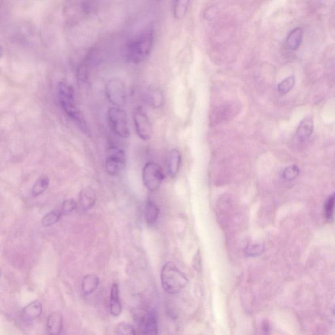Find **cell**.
Masks as SVG:
<instances>
[{"label": "cell", "instance_id": "cell-1", "mask_svg": "<svg viewBox=\"0 0 335 335\" xmlns=\"http://www.w3.org/2000/svg\"><path fill=\"white\" fill-rule=\"evenodd\" d=\"M58 102L60 107L66 116L74 121L84 132L88 129L85 119L78 107L76 93L72 85L64 82H60L57 87Z\"/></svg>", "mask_w": 335, "mask_h": 335}, {"label": "cell", "instance_id": "cell-2", "mask_svg": "<svg viewBox=\"0 0 335 335\" xmlns=\"http://www.w3.org/2000/svg\"><path fill=\"white\" fill-rule=\"evenodd\" d=\"M154 33L146 30L132 38L126 47L127 58L131 63H138L147 59L153 49Z\"/></svg>", "mask_w": 335, "mask_h": 335}, {"label": "cell", "instance_id": "cell-3", "mask_svg": "<svg viewBox=\"0 0 335 335\" xmlns=\"http://www.w3.org/2000/svg\"><path fill=\"white\" fill-rule=\"evenodd\" d=\"M161 282L165 292L168 294H175L186 288L188 280L174 263L168 262L162 268Z\"/></svg>", "mask_w": 335, "mask_h": 335}, {"label": "cell", "instance_id": "cell-4", "mask_svg": "<svg viewBox=\"0 0 335 335\" xmlns=\"http://www.w3.org/2000/svg\"><path fill=\"white\" fill-rule=\"evenodd\" d=\"M107 120L115 135L126 138L130 136L128 119L125 110L119 107H111L107 111Z\"/></svg>", "mask_w": 335, "mask_h": 335}, {"label": "cell", "instance_id": "cell-5", "mask_svg": "<svg viewBox=\"0 0 335 335\" xmlns=\"http://www.w3.org/2000/svg\"><path fill=\"white\" fill-rule=\"evenodd\" d=\"M165 178L163 169L154 162H149L142 170V180L144 186L151 192H155L161 186Z\"/></svg>", "mask_w": 335, "mask_h": 335}, {"label": "cell", "instance_id": "cell-6", "mask_svg": "<svg viewBox=\"0 0 335 335\" xmlns=\"http://www.w3.org/2000/svg\"><path fill=\"white\" fill-rule=\"evenodd\" d=\"M107 99L115 107H121L126 100V88L124 82L120 78H111L105 85Z\"/></svg>", "mask_w": 335, "mask_h": 335}, {"label": "cell", "instance_id": "cell-7", "mask_svg": "<svg viewBox=\"0 0 335 335\" xmlns=\"http://www.w3.org/2000/svg\"><path fill=\"white\" fill-rule=\"evenodd\" d=\"M133 122L138 136L142 140H149L153 134V125L142 107H138L133 113Z\"/></svg>", "mask_w": 335, "mask_h": 335}, {"label": "cell", "instance_id": "cell-8", "mask_svg": "<svg viewBox=\"0 0 335 335\" xmlns=\"http://www.w3.org/2000/svg\"><path fill=\"white\" fill-rule=\"evenodd\" d=\"M125 164L124 151L117 147H111L105 163V169L107 174L112 176H117L124 168Z\"/></svg>", "mask_w": 335, "mask_h": 335}, {"label": "cell", "instance_id": "cell-9", "mask_svg": "<svg viewBox=\"0 0 335 335\" xmlns=\"http://www.w3.org/2000/svg\"><path fill=\"white\" fill-rule=\"evenodd\" d=\"M96 194L91 187H86L80 192L79 204L84 211L91 209L95 205Z\"/></svg>", "mask_w": 335, "mask_h": 335}, {"label": "cell", "instance_id": "cell-10", "mask_svg": "<svg viewBox=\"0 0 335 335\" xmlns=\"http://www.w3.org/2000/svg\"><path fill=\"white\" fill-rule=\"evenodd\" d=\"M43 311V306L39 300H34L24 308L22 312L23 320L31 322L39 318Z\"/></svg>", "mask_w": 335, "mask_h": 335}, {"label": "cell", "instance_id": "cell-11", "mask_svg": "<svg viewBox=\"0 0 335 335\" xmlns=\"http://www.w3.org/2000/svg\"><path fill=\"white\" fill-rule=\"evenodd\" d=\"M142 335H159L157 315L149 312L144 317L142 327Z\"/></svg>", "mask_w": 335, "mask_h": 335}, {"label": "cell", "instance_id": "cell-12", "mask_svg": "<svg viewBox=\"0 0 335 335\" xmlns=\"http://www.w3.org/2000/svg\"><path fill=\"white\" fill-rule=\"evenodd\" d=\"M182 163V155L179 150L174 149L170 152L168 156V173L172 178L178 175Z\"/></svg>", "mask_w": 335, "mask_h": 335}, {"label": "cell", "instance_id": "cell-13", "mask_svg": "<svg viewBox=\"0 0 335 335\" xmlns=\"http://www.w3.org/2000/svg\"><path fill=\"white\" fill-rule=\"evenodd\" d=\"M160 215V209L157 204L151 199L146 202L144 207V218L148 225H153L157 223Z\"/></svg>", "mask_w": 335, "mask_h": 335}, {"label": "cell", "instance_id": "cell-14", "mask_svg": "<svg viewBox=\"0 0 335 335\" xmlns=\"http://www.w3.org/2000/svg\"><path fill=\"white\" fill-rule=\"evenodd\" d=\"M63 326V317L60 314L53 313L49 315L47 320L48 335H60Z\"/></svg>", "mask_w": 335, "mask_h": 335}, {"label": "cell", "instance_id": "cell-15", "mask_svg": "<svg viewBox=\"0 0 335 335\" xmlns=\"http://www.w3.org/2000/svg\"><path fill=\"white\" fill-rule=\"evenodd\" d=\"M122 306L119 299V289L117 284H113L110 293V313L114 317L120 315Z\"/></svg>", "mask_w": 335, "mask_h": 335}, {"label": "cell", "instance_id": "cell-16", "mask_svg": "<svg viewBox=\"0 0 335 335\" xmlns=\"http://www.w3.org/2000/svg\"><path fill=\"white\" fill-rule=\"evenodd\" d=\"M313 132V121L311 117L304 118L298 125L296 130V136L300 140H305L311 136Z\"/></svg>", "mask_w": 335, "mask_h": 335}, {"label": "cell", "instance_id": "cell-17", "mask_svg": "<svg viewBox=\"0 0 335 335\" xmlns=\"http://www.w3.org/2000/svg\"><path fill=\"white\" fill-rule=\"evenodd\" d=\"M303 38V30L301 28H296L289 34L286 40L287 45L292 51H296L301 45Z\"/></svg>", "mask_w": 335, "mask_h": 335}, {"label": "cell", "instance_id": "cell-18", "mask_svg": "<svg viewBox=\"0 0 335 335\" xmlns=\"http://www.w3.org/2000/svg\"><path fill=\"white\" fill-rule=\"evenodd\" d=\"M99 278L94 274H88L83 279L82 290L84 295H90L97 289Z\"/></svg>", "mask_w": 335, "mask_h": 335}, {"label": "cell", "instance_id": "cell-19", "mask_svg": "<svg viewBox=\"0 0 335 335\" xmlns=\"http://www.w3.org/2000/svg\"><path fill=\"white\" fill-rule=\"evenodd\" d=\"M50 184V180L49 177L47 176H41L36 182L34 183V186L32 188V196L34 197H37L43 194L49 188Z\"/></svg>", "mask_w": 335, "mask_h": 335}, {"label": "cell", "instance_id": "cell-20", "mask_svg": "<svg viewBox=\"0 0 335 335\" xmlns=\"http://www.w3.org/2000/svg\"><path fill=\"white\" fill-rule=\"evenodd\" d=\"M62 213L59 211H52L47 213L42 218L41 223L43 227H50L55 225L61 218Z\"/></svg>", "mask_w": 335, "mask_h": 335}, {"label": "cell", "instance_id": "cell-21", "mask_svg": "<svg viewBox=\"0 0 335 335\" xmlns=\"http://www.w3.org/2000/svg\"><path fill=\"white\" fill-rule=\"evenodd\" d=\"M335 208V192L327 198L324 205V215L327 220L331 221L334 215Z\"/></svg>", "mask_w": 335, "mask_h": 335}, {"label": "cell", "instance_id": "cell-22", "mask_svg": "<svg viewBox=\"0 0 335 335\" xmlns=\"http://www.w3.org/2000/svg\"><path fill=\"white\" fill-rule=\"evenodd\" d=\"M294 84H295L294 77L293 76H289L278 84V91L282 94H288L294 87Z\"/></svg>", "mask_w": 335, "mask_h": 335}, {"label": "cell", "instance_id": "cell-23", "mask_svg": "<svg viewBox=\"0 0 335 335\" xmlns=\"http://www.w3.org/2000/svg\"><path fill=\"white\" fill-rule=\"evenodd\" d=\"M188 1H174V14L177 19H182L186 15L188 11Z\"/></svg>", "mask_w": 335, "mask_h": 335}, {"label": "cell", "instance_id": "cell-24", "mask_svg": "<svg viewBox=\"0 0 335 335\" xmlns=\"http://www.w3.org/2000/svg\"><path fill=\"white\" fill-rule=\"evenodd\" d=\"M265 252V246L261 244H249L246 246L245 253L248 257H255Z\"/></svg>", "mask_w": 335, "mask_h": 335}, {"label": "cell", "instance_id": "cell-25", "mask_svg": "<svg viewBox=\"0 0 335 335\" xmlns=\"http://www.w3.org/2000/svg\"><path fill=\"white\" fill-rule=\"evenodd\" d=\"M148 103L154 107H159L162 105L163 96L159 90H151L147 94Z\"/></svg>", "mask_w": 335, "mask_h": 335}, {"label": "cell", "instance_id": "cell-26", "mask_svg": "<svg viewBox=\"0 0 335 335\" xmlns=\"http://www.w3.org/2000/svg\"><path fill=\"white\" fill-rule=\"evenodd\" d=\"M78 208V203L74 199L65 200L62 205L61 212L62 215H68L74 211Z\"/></svg>", "mask_w": 335, "mask_h": 335}, {"label": "cell", "instance_id": "cell-27", "mask_svg": "<svg viewBox=\"0 0 335 335\" xmlns=\"http://www.w3.org/2000/svg\"><path fill=\"white\" fill-rule=\"evenodd\" d=\"M299 168L296 165H292L286 168L283 173V176L285 180L287 181H293L299 175Z\"/></svg>", "mask_w": 335, "mask_h": 335}, {"label": "cell", "instance_id": "cell-28", "mask_svg": "<svg viewBox=\"0 0 335 335\" xmlns=\"http://www.w3.org/2000/svg\"><path fill=\"white\" fill-rule=\"evenodd\" d=\"M117 331L119 335H136L134 327L126 323H119Z\"/></svg>", "mask_w": 335, "mask_h": 335}, {"label": "cell", "instance_id": "cell-29", "mask_svg": "<svg viewBox=\"0 0 335 335\" xmlns=\"http://www.w3.org/2000/svg\"><path fill=\"white\" fill-rule=\"evenodd\" d=\"M333 313H334V314L335 315V306L334 307V309H333Z\"/></svg>", "mask_w": 335, "mask_h": 335}]
</instances>
